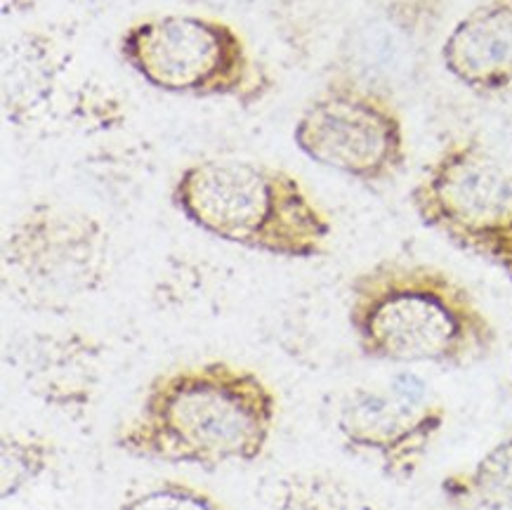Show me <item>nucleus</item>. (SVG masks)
Returning a JSON list of instances; mask_svg holds the SVG:
<instances>
[{"mask_svg": "<svg viewBox=\"0 0 512 510\" xmlns=\"http://www.w3.org/2000/svg\"><path fill=\"white\" fill-rule=\"evenodd\" d=\"M279 416V395L258 371L227 359L161 371L114 430V447L137 461L215 470L258 461Z\"/></svg>", "mask_w": 512, "mask_h": 510, "instance_id": "obj_1", "label": "nucleus"}, {"mask_svg": "<svg viewBox=\"0 0 512 510\" xmlns=\"http://www.w3.org/2000/svg\"><path fill=\"white\" fill-rule=\"evenodd\" d=\"M347 324L371 362L465 369L494 355L498 329L468 286L444 267L383 258L347 286Z\"/></svg>", "mask_w": 512, "mask_h": 510, "instance_id": "obj_2", "label": "nucleus"}, {"mask_svg": "<svg viewBox=\"0 0 512 510\" xmlns=\"http://www.w3.org/2000/svg\"><path fill=\"white\" fill-rule=\"evenodd\" d=\"M170 201L210 237L284 260L328 253L333 220L291 170L251 159H203L177 175Z\"/></svg>", "mask_w": 512, "mask_h": 510, "instance_id": "obj_3", "label": "nucleus"}, {"mask_svg": "<svg viewBox=\"0 0 512 510\" xmlns=\"http://www.w3.org/2000/svg\"><path fill=\"white\" fill-rule=\"evenodd\" d=\"M121 60L152 88L199 100H232L251 109L272 93L274 78L244 36L215 17L163 15L130 26Z\"/></svg>", "mask_w": 512, "mask_h": 510, "instance_id": "obj_4", "label": "nucleus"}, {"mask_svg": "<svg viewBox=\"0 0 512 510\" xmlns=\"http://www.w3.org/2000/svg\"><path fill=\"white\" fill-rule=\"evenodd\" d=\"M428 230L512 281V163L475 135L454 137L409 194Z\"/></svg>", "mask_w": 512, "mask_h": 510, "instance_id": "obj_5", "label": "nucleus"}, {"mask_svg": "<svg viewBox=\"0 0 512 510\" xmlns=\"http://www.w3.org/2000/svg\"><path fill=\"white\" fill-rule=\"evenodd\" d=\"M107 225L76 206L36 201L3 239V284L31 310L64 312L107 284Z\"/></svg>", "mask_w": 512, "mask_h": 510, "instance_id": "obj_6", "label": "nucleus"}, {"mask_svg": "<svg viewBox=\"0 0 512 510\" xmlns=\"http://www.w3.org/2000/svg\"><path fill=\"white\" fill-rule=\"evenodd\" d=\"M293 142L310 161L361 185L399 178L409 159L395 97L347 81H328L305 104Z\"/></svg>", "mask_w": 512, "mask_h": 510, "instance_id": "obj_7", "label": "nucleus"}, {"mask_svg": "<svg viewBox=\"0 0 512 510\" xmlns=\"http://www.w3.org/2000/svg\"><path fill=\"white\" fill-rule=\"evenodd\" d=\"M449 409L423 378L399 374L387 385H357L338 402L336 430L347 449L369 454L390 480L418 473L444 430Z\"/></svg>", "mask_w": 512, "mask_h": 510, "instance_id": "obj_8", "label": "nucleus"}, {"mask_svg": "<svg viewBox=\"0 0 512 510\" xmlns=\"http://www.w3.org/2000/svg\"><path fill=\"white\" fill-rule=\"evenodd\" d=\"M444 0H387L340 38L328 81H347L395 97L425 69Z\"/></svg>", "mask_w": 512, "mask_h": 510, "instance_id": "obj_9", "label": "nucleus"}, {"mask_svg": "<svg viewBox=\"0 0 512 510\" xmlns=\"http://www.w3.org/2000/svg\"><path fill=\"white\" fill-rule=\"evenodd\" d=\"M446 74L475 95L512 88V0H482L458 19L439 50Z\"/></svg>", "mask_w": 512, "mask_h": 510, "instance_id": "obj_10", "label": "nucleus"}, {"mask_svg": "<svg viewBox=\"0 0 512 510\" xmlns=\"http://www.w3.org/2000/svg\"><path fill=\"white\" fill-rule=\"evenodd\" d=\"M100 357V345L78 333L43 336L26 350L24 383L48 407L85 409L100 383Z\"/></svg>", "mask_w": 512, "mask_h": 510, "instance_id": "obj_11", "label": "nucleus"}, {"mask_svg": "<svg viewBox=\"0 0 512 510\" xmlns=\"http://www.w3.org/2000/svg\"><path fill=\"white\" fill-rule=\"evenodd\" d=\"M57 74L59 67L48 45L41 48L34 41H24L17 43L12 52H5L3 109L8 121L22 126L34 119L36 111L50 100Z\"/></svg>", "mask_w": 512, "mask_h": 510, "instance_id": "obj_12", "label": "nucleus"}, {"mask_svg": "<svg viewBox=\"0 0 512 510\" xmlns=\"http://www.w3.org/2000/svg\"><path fill=\"white\" fill-rule=\"evenodd\" d=\"M442 492L472 508H512V430L479 456L475 466L444 477Z\"/></svg>", "mask_w": 512, "mask_h": 510, "instance_id": "obj_13", "label": "nucleus"}, {"mask_svg": "<svg viewBox=\"0 0 512 510\" xmlns=\"http://www.w3.org/2000/svg\"><path fill=\"white\" fill-rule=\"evenodd\" d=\"M57 461V444L36 430H5L0 437V496L15 499L36 485Z\"/></svg>", "mask_w": 512, "mask_h": 510, "instance_id": "obj_14", "label": "nucleus"}, {"mask_svg": "<svg viewBox=\"0 0 512 510\" xmlns=\"http://www.w3.org/2000/svg\"><path fill=\"white\" fill-rule=\"evenodd\" d=\"M118 510H229L218 496L180 480H163L130 494Z\"/></svg>", "mask_w": 512, "mask_h": 510, "instance_id": "obj_15", "label": "nucleus"}, {"mask_svg": "<svg viewBox=\"0 0 512 510\" xmlns=\"http://www.w3.org/2000/svg\"><path fill=\"white\" fill-rule=\"evenodd\" d=\"M279 510H350V496L336 480L319 475H291L279 482Z\"/></svg>", "mask_w": 512, "mask_h": 510, "instance_id": "obj_16", "label": "nucleus"}, {"mask_svg": "<svg viewBox=\"0 0 512 510\" xmlns=\"http://www.w3.org/2000/svg\"><path fill=\"white\" fill-rule=\"evenodd\" d=\"M189 5H203V8L220 10V12H239V10H251L262 0H182Z\"/></svg>", "mask_w": 512, "mask_h": 510, "instance_id": "obj_17", "label": "nucleus"}, {"mask_svg": "<svg viewBox=\"0 0 512 510\" xmlns=\"http://www.w3.org/2000/svg\"><path fill=\"white\" fill-rule=\"evenodd\" d=\"M510 371H512V369H510Z\"/></svg>", "mask_w": 512, "mask_h": 510, "instance_id": "obj_18", "label": "nucleus"}]
</instances>
